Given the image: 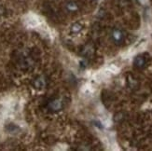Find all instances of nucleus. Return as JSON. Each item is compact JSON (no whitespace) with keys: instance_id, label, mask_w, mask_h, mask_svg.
I'll list each match as a JSON object with an SVG mask.
<instances>
[{"instance_id":"obj_1","label":"nucleus","mask_w":152,"mask_h":151,"mask_svg":"<svg viewBox=\"0 0 152 151\" xmlns=\"http://www.w3.org/2000/svg\"><path fill=\"white\" fill-rule=\"evenodd\" d=\"M111 37L114 41V43L117 45H120L124 40V34L120 29H114L111 33Z\"/></svg>"},{"instance_id":"obj_2","label":"nucleus","mask_w":152,"mask_h":151,"mask_svg":"<svg viewBox=\"0 0 152 151\" xmlns=\"http://www.w3.org/2000/svg\"><path fill=\"white\" fill-rule=\"evenodd\" d=\"M25 23L27 26L31 27V28H35V27L39 25V20L37 19V17L34 15H30L25 19Z\"/></svg>"},{"instance_id":"obj_3","label":"nucleus","mask_w":152,"mask_h":151,"mask_svg":"<svg viewBox=\"0 0 152 151\" xmlns=\"http://www.w3.org/2000/svg\"><path fill=\"white\" fill-rule=\"evenodd\" d=\"M49 107L52 111H58L63 107V102H62L61 99H54V100L50 101L49 104Z\"/></svg>"},{"instance_id":"obj_4","label":"nucleus","mask_w":152,"mask_h":151,"mask_svg":"<svg viewBox=\"0 0 152 151\" xmlns=\"http://www.w3.org/2000/svg\"><path fill=\"white\" fill-rule=\"evenodd\" d=\"M133 64L136 68H143L145 66V64H146V59L142 55H138L134 58Z\"/></svg>"},{"instance_id":"obj_5","label":"nucleus","mask_w":152,"mask_h":151,"mask_svg":"<svg viewBox=\"0 0 152 151\" xmlns=\"http://www.w3.org/2000/svg\"><path fill=\"white\" fill-rule=\"evenodd\" d=\"M7 132H9V133H12V134H16V133H18L21 129L18 125H16L15 123H9V124L7 126Z\"/></svg>"},{"instance_id":"obj_6","label":"nucleus","mask_w":152,"mask_h":151,"mask_svg":"<svg viewBox=\"0 0 152 151\" xmlns=\"http://www.w3.org/2000/svg\"><path fill=\"white\" fill-rule=\"evenodd\" d=\"M65 8L68 10L69 12H76L78 10V6L76 2H73V1H70L68 2L66 6H65Z\"/></svg>"},{"instance_id":"obj_7","label":"nucleus","mask_w":152,"mask_h":151,"mask_svg":"<svg viewBox=\"0 0 152 151\" xmlns=\"http://www.w3.org/2000/svg\"><path fill=\"white\" fill-rule=\"evenodd\" d=\"M34 84H35V87L37 89H43L45 86H46V80H45L44 77H40L37 78V79H36Z\"/></svg>"},{"instance_id":"obj_8","label":"nucleus","mask_w":152,"mask_h":151,"mask_svg":"<svg viewBox=\"0 0 152 151\" xmlns=\"http://www.w3.org/2000/svg\"><path fill=\"white\" fill-rule=\"evenodd\" d=\"M82 30V25H79V23H74L73 25L71 26V31L73 33H78Z\"/></svg>"}]
</instances>
